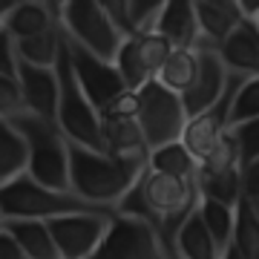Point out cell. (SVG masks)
Returning a JSON list of instances; mask_svg holds the SVG:
<instances>
[{"instance_id": "f546056e", "label": "cell", "mask_w": 259, "mask_h": 259, "mask_svg": "<svg viewBox=\"0 0 259 259\" xmlns=\"http://www.w3.org/2000/svg\"><path fill=\"white\" fill-rule=\"evenodd\" d=\"M0 259H26V253L20 250V245L3 231V225H0Z\"/></svg>"}, {"instance_id": "603a6c76", "label": "cell", "mask_w": 259, "mask_h": 259, "mask_svg": "<svg viewBox=\"0 0 259 259\" xmlns=\"http://www.w3.org/2000/svg\"><path fill=\"white\" fill-rule=\"evenodd\" d=\"M199 199H210L225 207H233L242 196V179L239 170H225V173H196L193 176Z\"/></svg>"}, {"instance_id": "cb8c5ba5", "label": "cell", "mask_w": 259, "mask_h": 259, "mask_svg": "<svg viewBox=\"0 0 259 259\" xmlns=\"http://www.w3.org/2000/svg\"><path fill=\"white\" fill-rule=\"evenodd\" d=\"M196 158L182 147V141L164 144L147 153V170L161 173V176H173V179H193L196 176Z\"/></svg>"}, {"instance_id": "7c38bea8", "label": "cell", "mask_w": 259, "mask_h": 259, "mask_svg": "<svg viewBox=\"0 0 259 259\" xmlns=\"http://www.w3.org/2000/svg\"><path fill=\"white\" fill-rule=\"evenodd\" d=\"M216 58L228 75L259 78V29L250 20H239V26L216 47Z\"/></svg>"}, {"instance_id": "8992f818", "label": "cell", "mask_w": 259, "mask_h": 259, "mask_svg": "<svg viewBox=\"0 0 259 259\" xmlns=\"http://www.w3.org/2000/svg\"><path fill=\"white\" fill-rule=\"evenodd\" d=\"M136 124L141 130V139L147 144V153L164 144L182 139V130L187 124L182 98L164 90L158 81L144 83L136 93Z\"/></svg>"}, {"instance_id": "d4e9b609", "label": "cell", "mask_w": 259, "mask_h": 259, "mask_svg": "<svg viewBox=\"0 0 259 259\" xmlns=\"http://www.w3.org/2000/svg\"><path fill=\"white\" fill-rule=\"evenodd\" d=\"M196 216L202 228L207 231V236L213 239L219 256H222L228 245H231V231H233V207H225L219 202H210V199H199L196 204Z\"/></svg>"}, {"instance_id": "484cf974", "label": "cell", "mask_w": 259, "mask_h": 259, "mask_svg": "<svg viewBox=\"0 0 259 259\" xmlns=\"http://www.w3.org/2000/svg\"><path fill=\"white\" fill-rule=\"evenodd\" d=\"M259 121V78H239L228 107V130Z\"/></svg>"}, {"instance_id": "9a60e30c", "label": "cell", "mask_w": 259, "mask_h": 259, "mask_svg": "<svg viewBox=\"0 0 259 259\" xmlns=\"http://www.w3.org/2000/svg\"><path fill=\"white\" fill-rule=\"evenodd\" d=\"M153 32L164 37L170 49H199V26L193 18V3H187V0L161 3Z\"/></svg>"}, {"instance_id": "ba28073f", "label": "cell", "mask_w": 259, "mask_h": 259, "mask_svg": "<svg viewBox=\"0 0 259 259\" xmlns=\"http://www.w3.org/2000/svg\"><path fill=\"white\" fill-rule=\"evenodd\" d=\"M112 213H75L49 219L47 231L58 250V259H93L98 250Z\"/></svg>"}, {"instance_id": "2e32d148", "label": "cell", "mask_w": 259, "mask_h": 259, "mask_svg": "<svg viewBox=\"0 0 259 259\" xmlns=\"http://www.w3.org/2000/svg\"><path fill=\"white\" fill-rule=\"evenodd\" d=\"M101 121V147L112 158L147 161V144L141 139L136 118H98Z\"/></svg>"}, {"instance_id": "5bb4252c", "label": "cell", "mask_w": 259, "mask_h": 259, "mask_svg": "<svg viewBox=\"0 0 259 259\" xmlns=\"http://www.w3.org/2000/svg\"><path fill=\"white\" fill-rule=\"evenodd\" d=\"M193 18L199 26V49L213 52L242 20L233 0H193Z\"/></svg>"}, {"instance_id": "d6a6232c", "label": "cell", "mask_w": 259, "mask_h": 259, "mask_svg": "<svg viewBox=\"0 0 259 259\" xmlns=\"http://www.w3.org/2000/svg\"><path fill=\"white\" fill-rule=\"evenodd\" d=\"M0 225H3V222H0Z\"/></svg>"}, {"instance_id": "4316f807", "label": "cell", "mask_w": 259, "mask_h": 259, "mask_svg": "<svg viewBox=\"0 0 259 259\" xmlns=\"http://www.w3.org/2000/svg\"><path fill=\"white\" fill-rule=\"evenodd\" d=\"M231 136L236 141V150H239V170L259 164V121L231 127Z\"/></svg>"}, {"instance_id": "277c9868", "label": "cell", "mask_w": 259, "mask_h": 259, "mask_svg": "<svg viewBox=\"0 0 259 259\" xmlns=\"http://www.w3.org/2000/svg\"><path fill=\"white\" fill-rule=\"evenodd\" d=\"M55 78H58V110H55V127L61 130L69 144H78L83 150L93 153H104L101 147V121L98 112L90 107V101L83 98V93L78 90L69 66V55L61 40V52L55 61Z\"/></svg>"}, {"instance_id": "ac0fdd59", "label": "cell", "mask_w": 259, "mask_h": 259, "mask_svg": "<svg viewBox=\"0 0 259 259\" xmlns=\"http://www.w3.org/2000/svg\"><path fill=\"white\" fill-rule=\"evenodd\" d=\"M231 248L242 259H259V202L239 196L233 204V231Z\"/></svg>"}, {"instance_id": "e0dca14e", "label": "cell", "mask_w": 259, "mask_h": 259, "mask_svg": "<svg viewBox=\"0 0 259 259\" xmlns=\"http://www.w3.org/2000/svg\"><path fill=\"white\" fill-rule=\"evenodd\" d=\"M58 26V3H37V0H18L3 29L12 40L44 35Z\"/></svg>"}, {"instance_id": "7402d4cb", "label": "cell", "mask_w": 259, "mask_h": 259, "mask_svg": "<svg viewBox=\"0 0 259 259\" xmlns=\"http://www.w3.org/2000/svg\"><path fill=\"white\" fill-rule=\"evenodd\" d=\"M26 141L12 121L0 118V185L26 173Z\"/></svg>"}, {"instance_id": "9c48e42d", "label": "cell", "mask_w": 259, "mask_h": 259, "mask_svg": "<svg viewBox=\"0 0 259 259\" xmlns=\"http://www.w3.org/2000/svg\"><path fill=\"white\" fill-rule=\"evenodd\" d=\"M170 52H173L170 44H167L164 37H158L156 32L139 35V37H124L112 66L118 69L121 81H124V90L139 93L144 83L156 81L158 66L164 64V58Z\"/></svg>"}, {"instance_id": "4fadbf2b", "label": "cell", "mask_w": 259, "mask_h": 259, "mask_svg": "<svg viewBox=\"0 0 259 259\" xmlns=\"http://www.w3.org/2000/svg\"><path fill=\"white\" fill-rule=\"evenodd\" d=\"M15 78L23 93L26 112L40 121L55 124V110H58V78L55 69H37V66L20 64L15 66Z\"/></svg>"}, {"instance_id": "3957f363", "label": "cell", "mask_w": 259, "mask_h": 259, "mask_svg": "<svg viewBox=\"0 0 259 259\" xmlns=\"http://www.w3.org/2000/svg\"><path fill=\"white\" fill-rule=\"evenodd\" d=\"M12 124L26 141V176L49 190H69V153L61 130L29 112L12 118Z\"/></svg>"}, {"instance_id": "ffe728a7", "label": "cell", "mask_w": 259, "mask_h": 259, "mask_svg": "<svg viewBox=\"0 0 259 259\" xmlns=\"http://www.w3.org/2000/svg\"><path fill=\"white\" fill-rule=\"evenodd\" d=\"M3 231L20 245V250L26 253V259H58V250L52 245L47 222L18 219V222H3Z\"/></svg>"}, {"instance_id": "5b68a950", "label": "cell", "mask_w": 259, "mask_h": 259, "mask_svg": "<svg viewBox=\"0 0 259 259\" xmlns=\"http://www.w3.org/2000/svg\"><path fill=\"white\" fill-rule=\"evenodd\" d=\"M58 26H61V35L81 47L83 52L101 58L107 64L115 61L121 47V32L112 26V20L107 18L101 3L95 0H66V3H58Z\"/></svg>"}, {"instance_id": "8fae6325", "label": "cell", "mask_w": 259, "mask_h": 259, "mask_svg": "<svg viewBox=\"0 0 259 259\" xmlns=\"http://www.w3.org/2000/svg\"><path fill=\"white\" fill-rule=\"evenodd\" d=\"M225 87H228V72L219 64L216 52L213 49H199V72H196V81L185 95H179L182 98V107H185V115L193 118V115L207 112L213 104L222 98Z\"/></svg>"}, {"instance_id": "1f68e13d", "label": "cell", "mask_w": 259, "mask_h": 259, "mask_svg": "<svg viewBox=\"0 0 259 259\" xmlns=\"http://www.w3.org/2000/svg\"><path fill=\"white\" fill-rule=\"evenodd\" d=\"M219 259H242V256H239V253H236V250L231 248V245H228V250H225V253H222Z\"/></svg>"}, {"instance_id": "44dd1931", "label": "cell", "mask_w": 259, "mask_h": 259, "mask_svg": "<svg viewBox=\"0 0 259 259\" xmlns=\"http://www.w3.org/2000/svg\"><path fill=\"white\" fill-rule=\"evenodd\" d=\"M61 26L49 29L44 35H35V37H26V40H15V58L20 64H29V66H37V69H55V61H58V52H61Z\"/></svg>"}, {"instance_id": "30bf717a", "label": "cell", "mask_w": 259, "mask_h": 259, "mask_svg": "<svg viewBox=\"0 0 259 259\" xmlns=\"http://www.w3.org/2000/svg\"><path fill=\"white\" fill-rule=\"evenodd\" d=\"M64 47H66V55H69V66H72V75H75V83L78 90L83 93V98L90 101L95 112H101L112 98H118L124 93V81H121L118 69L101 58L83 52L81 47H75L64 37Z\"/></svg>"}, {"instance_id": "6da1fadb", "label": "cell", "mask_w": 259, "mask_h": 259, "mask_svg": "<svg viewBox=\"0 0 259 259\" xmlns=\"http://www.w3.org/2000/svg\"><path fill=\"white\" fill-rule=\"evenodd\" d=\"M66 153H69V190L78 199L104 210H115L147 167V161L112 158L107 153H93L69 141Z\"/></svg>"}, {"instance_id": "f1b7e54d", "label": "cell", "mask_w": 259, "mask_h": 259, "mask_svg": "<svg viewBox=\"0 0 259 259\" xmlns=\"http://www.w3.org/2000/svg\"><path fill=\"white\" fill-rule=\"evenodd\" d=\"M15 66H18V58H15V40L6 35V29H0V75L15 78Z\"/></svg>"}, {"instance_id": "4dcf8cb0", "label": "cell", "mask_w": 259, "mask_h": 259, "mask_svg": "<svg viewBox=\"0 0 259 259\" xmlns=\"http://www.w3.org/2000/svg\"><path fill=\"white\" fill-rule=\"evenodd\" d=\"M15 3H18V0H0V29H3L6 18L12 15V9H15Z\"/></svg>"}, {"instance_id": "52a82bcc", "label": "cell", "mask_w": 259, "mask_h": 259, "mask_svg": "<svg viewBox=\"0 0 259 259\" xmlns=\"http://www.w3.org/2000/svg\"><path fill=\"white\" fill-rule=\"evenodd\" d=\"M93 259H164V253L153 225L115 210Z\"/></svg>"}, {"instance_id": "d6986e66", "label": "cell", "mask_w": 259, "mask_h": 259, "mask_svg": "<svg viewBox=\"0 0 259 259\" xmlns=\"http://www.w3.org/2000/svg\"><path fill=\"white\" fill-rule=\"evenodd\" d=\"M199 72V49H173L158 66L156 81L176 95H185L196 81Z\"/></svg>"}, {"instance_id": "7a4b0ae2", "label": "cell", "mask_w": 259, "mask_h": 259, "mask_svg": "<svg viewBox=\"0 0 259 259\" xmlns=\"http://www.w3.org/2000/svg\"><path fill=\"white\" fill-rule=\"evenodd\" d=\"M75 213H115L104 210L95 204L83 202L72 190H49L37 185L23 173L0 185V222H18V219H32V222H49L61 216H75Z\"/></svg>"}, {"instance_id": "83f0119b", "label": "cell", "mask_w": 259, "mask_h": 259, "mask_svg": "<svg viewBox=\"0 0 259 259\" xmlns=\"http://www.w3.org/2000/svg\"><path fill=\"white\" fill-rule=\"evenodd\" d=\"M26 112V104H23V93H20L18 78H9V75H0V118H18Z\"/></svg>"}]
</instances>
